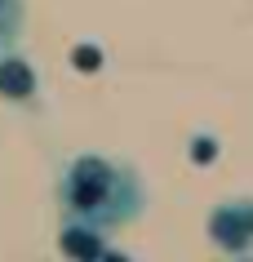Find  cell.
I'll return each mask as SVG.
<instances>
[{
	"instance_id": "1",
	"label": "cell",
	"mask_w": 253,
	"mask_h": 262,
	"mask_svg": "<svg viewBox=\"0 0 253 262\" xmlns=\"http://www.w3.org/2000/svg\"><path fill=\"white\" fill-rule=\"evenodd\" d=\"M142 209H147V182L129 160L80 151L58 173V213L67 227H94L107 235L142 218Z\"/></svg>"
},
{
	"instance_id": "2",
	"label": "cell",
	"mask_w": 253,
	"mask_h": 262,
	"mask_svg": "<svg viewBox=\"0 0 253 262\" xmlns=\"http://www.w3.org/2000/svg\"><path fill=\"white\" fill-rule=\"evenodd\" d=\"M209 240L222 253H249L253 249V200H226L209 213Z\"/></svg>"
},
{
	"instance_id": "3",
	"label": "cell",
	"mask_w": 253,
	"mask_h": 262,
	"mask_svg": "<svg viewBox=\"0 0 253 262\" xmlns=\"http://www.w3.org/2000/svg\"><path fill=\"white\" fill-rule=\"evenodd\" d=\"M40 89V76L27 58L18 54V45H0V98L9 102H31Z\"/></svg>"
},
{
	"instance_id": "4",
	"label": "cell",
	"mask_w": 253,
	"mask_h": 262,
	"mask_svg": "<svg viewBox=\"0 0 253 262\" xmlns=\"http://www.w3.org/2000/svg\"><path fill=\"white\" fill-rule=\"evenodd\" d=\"M62 249L67 253H80V258H102L107 253L102 231H94V227H62Z\"/></svg>"
},
{
	"instance_id": "5",
	"label": "cell",
	"mask_w": 253,
	"mask_h": 262,
	"mask_svg": "<svg viewBox=\"0 0 253 262\" xmlns=\"http://www.w3.org/2000/svg\"><path fill=\"white\" fill-rule=\"evenodd\" d=\"M27 23V5L22 0H0V45H18Z\"/></svg>"
}]
</instances>
